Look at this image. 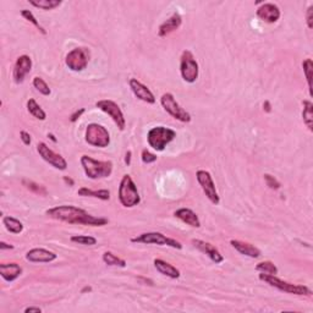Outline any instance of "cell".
Wrapping results in <instances>:
<instances>
[{
  "label": "cell",
  "instance_id": "cell-25",
  "mask_svg": "<svg viewBox=\"0 0 313 313\" xmlns=\"http://www.w3.org/2000/svg\"><path fill=\"white\" fill-rule=\"evenodd\" d=\"M302 120L303 124L308 128V130L313 131V104L311 100H303L302 102Z\"/></svg>",
  "mask_w": 313,
  "mask_h": 313
},
{
  "label": "cell",
  "instance_id": "cell-35",
  "mask_svg": "<svg viewBox=\"0 0 313 313\" xmlns=\"http://www.w3.org/2000/svg\"><path fill=\"white\" fill-rule=\"evenodd\" d=\"M70 240L79 245H84V246H93V245L97 244V239L93 236H88V235H74Z\"/></svg>",
  "mask_w": 313,
  "mask_h": 313
},
{
  "label": "cell",
  "instance_id": "cell-5",
  "mask_svg": "<svg viewBox=\"0 0 313 313\" xmlns=\"http://www.w3.org/2000/svg\"><path fill=\"white\" fill-rule=\"evenodd\" d=\"M260 280H262V281H264V283L269 284L270 286L278 289V290L284 291V293L294 294V295H298V296H311L312 295V291H311V289L307 288L306 285H296V284L288 283V281H285V280L279 279L277 275H269V274H264V273H261Z\"/></svg>",
  "mask_w": 313,
  "mask_h": 313
},
{
  "label": "cell",
  "instance_id": "cell-7",
  "mask_svg": "<svg viewBox=\"0 0 313 313\" xmlns=\"http://www.w3.org/2000/svg\"><path fill=\"white\" fill-rule=\"evenodd\" d=\"M180 74L181 77L187 83H194L197 81L199 75L198 63L195 59L194 54L190 50H183L180 58Z\"/></svg>",
  "mask_w": 313,
  "mask_h": 313
},
{
  "label": "cell",
  "instance_id": "cell-9",
  "mask_svg": "<svg viewBox=\"0 0 313 313\" xmlns=\"http://www.w3.org/2000/svg\"><path fill=\"white\" fill-rule=\"evenodd\" d=\"M89 59H91V53H89L88 48L80 47V48H75L67 53L66 58H65V64L71 71L80 72L86 69L89 63Z\"/></svg>",
  "mask_w": 313,
  "mask_h": 313
},
{
  "label": "cell",
  "instance_id": "cell-28",
  "mask_svg": "<svg viewBox=\"0 0 313 313\" xmlns=\"http://www.w3.org/2000/svg\"><path fill=\"white\" fill-rule=\"evenodd\" d=\"M28 3L34 8L42 9V10H53L63 4L61 0H28Z\"/></svg>",
  "mask_w": 313,
  "mask_h": 313
},
{
  "label": "cell",
  "instance_id": "cell-3",
  "mask_svg": "<svg viewBox=\"0 0 313 313\" xmlns=\"http://www.w3.org/2000/svg\"><path fill=\"white\" fill-rule=\"evenodd\" d=\"M119 201L125 208H132L141 203L140 192L130 175L122 176L119 185Z\"/></svg>",
  "mask_w": 313,
  "mask_h": 313
},
{
  "label": "cell",
  "instance_id": "cell-10",
  "mask_svg": "<svg viewBox=\"0 0 313 313\" xmlns=\"http://www.w3.org/2000/svg\"><path fill=\"white\" fill-rule=\"evenodd\" d=\"M161 104L164 108L169 115L174 117V119L179 120L181 122H190L191 121V115L190 113L186 112L178 102H176L175 97L171 93H164L161 98Z\"/></svg>",
  "mask_w": 313,
  "mask_h": 313
},
{
  "label": "cell",
  "instance_id": "cell-1",
  "mask_svg": "<svg viewBox=\"0 0 313 313\" xmlns=\"http://www.w3.org/2000/svg\"><path fill=\"white\" fill-rule=\"evenodd\" d=\"M47 215L59 222L69 223V224L88 225V227H103L108 224V219L103 216H95L84 209L75 206H58L48 209Z\"/></svg>",
  "mask_w": 313,
  "mask_h": 313
},
{
  "label": "cell",
  "instance_id": "cell-2",
  "mask_svg": "<svg viewBox=\"0 0 313 313\" xmlns=\"http://www.w3.org/2000/svg\"><path fill=\"white\" fill-rule=\"evenodd\" d=\"M81 165L84 174L88 179L97 180V179L109 178L113 173V163L110 161H97L89 155H82Z\"/></svg>",
  "mask_w": 313,
  "mask_h": 313
},
{
  "label": "cell",
  "instance_id": "cell-44",
  "mask_svg": "<svg viewBox=\"0 0 313 313\" xmlns=\"http://www.w3.org/2000/svg\"><path fill=\"white\" fill-rule=\"evenodd\" d=\"M131 157H132V153H131V150H128V153L125 155V163L128 164V165L131 164Z\"/></svg>",
  "mask_w": 313,
  "mask_h": 313
},
{
  "label": "cell",
  "instance_id": "cell-15",
  "mask_svg": "<svg viewBox=\"0 0 313 313\" xmlns=\"http://www.w3.org/2000/svg\"><path fill=\"white\" fill-rule=\"evenodd\" d=\"M256 15H257V17L260 18V20H262L263 22L274 23L279 20L280 16H281V13H280V9L278 8L275 4L263 3L262 5L257 8Z\"/></svg>",
  "mask_w": 313,
  "mask_h": 313
},
{
  "label": "cell",
  "instance_id": "cell-40",
  "mask_svg": "<svg viewBox=\"0 0 313 313\" xmlns=\"http://www.w3.org/2000/svg\"><path fill=\"white\" fill-rule=\"evenodd\" d=\"M84 112H86V110H84V108H81V109L76 110V112H75L74 114H72L71 116H70V121H71V122H76L77 120H79L80 117H81V115L83 114Z\"/></svg>",
  "mask_w": 313,
  "mask_h": 313
},
{
  "label": "cell",
  "instance_id": "cell-37",
  "mask_svg": "<svg viewBox=\"0 0 313 313\" xmlns=\"http://www.w3.org/2000/svg\"><path fill=\"white\" fill-rule=\"evenodd\" d=\"M141 158H142V162L145 164H150L157 161V155L150 153L148 149H143L142 154H141Z\"/></svg>",
  "mask_w": 313,
  "mask_h": 313
},
{
  "label": "cell",
  "instance_id": "cell-43",
  "mask_svg": "<svg viewBox=\"0 0 313 313\" xmlns=\"http://www.w3.org/2000/svg\"><path fill=\"white\" fill-rule=\"evenodd\" d=\"M13 248H14L13 245H9L4 241L0 242V249H1V251H3V249H13Z\"/></svg>",
  "mask_w": 313,
  "mask_h": 313
},
{
  "label": "cell",
  "instance_id": "cell-23",
  "mask_svg": "<svg viewBox=\"0 0 313 313\" xmlns=\"http://www.w3.org/2000/svg\"><path fill=\"white\" fill-rule=\"evenodd\" d=\"M154 267L157 268V270L161 274L165 275V277L170 278V279H178V278H180V270L174 267L173 264H170V263L165 262V261L157 258V260H154Z\"/></svg>",
  "mask_w": 313,
  "mask_h": 313
},
{
  "label": "cell",
  "instance_id": "cell-12",
  "mask_svg": "<svg viewBox=\"0 0 313 313\" xmlns=\"http://www.w3.org/2000/svg\"><path fill=\"white\" fill-rule=\"evenodd\" d=\"M196 179L202 190H203L204 195L207 196V198L215 206L220 203V197H219L218 191H216L215 183H214L211 173L207 170H198L196 173Z\"/></svg>",
  "mask_w": 313,
  "mask_h": 313
},
{
  "label": "cell",
  "instance_id": "cell-46",
  "mask_svg": "<svg viewBox=\"0 0 313 313\" xmlns=\"http://www.w3.org/2000/svg\"><path fill=\"white\" fill-rule=\"evenodd\" d=\"M91 291H92L91 286H84V288L81 290V293L84 294V293H91Z\"/></svg>",
  "mask_w": 313,
  "mask_h": 313
},
{
  "label": "cell",
  "instance_id": "cell-27",
  "mask_svg": "<svg viewBox=\"0 0 313 313\" xmlns=\"http://www.w3.org/2000/svg\"><path fill=\"white\" fill-rule=\"evenodd\" d=\"M3 224L6 228V230L13 234H20L23 230V224L18 220V219L14 218V216H4Z\"/></svg>",
  "mask_w": 313,
  "mask_h": 313
},
{
  "label": "cell",
  "instance_id": "cell-38",
  "mask_svg": "<svg viewBox=\"0 0 313 313\" xmlns=\"http://www.w3.org/2000/svg\"><path fill=\"white\" fill-rule=\"evenodd\" d=\"M306 21H307L308 28L313 27V5H310L307 9V13H306Z\"/></svg>",
  "mask_w": 313,
  "mask_h": 313
},
{
  "label": "cell",
  "instance_id": "cell-45",
  "mask_svg": "<svg viewBox=\"0 0 313 313\" xmlns=\"http://www.w3.org/2000/svg\"><path fill=\"white\" fill-rule=\"evenodd\" d=\"M63 180H64V182L66 183V185H69V186L75 185V181L72 180L71 178H69V176H64V178H63Z\"/></svg>",
  "mask_w": 313,
  "mask_h": 313
},
{
  "label": "cell",
  "instance_id": "cell-24",
  "mask_svg": "<svg viewBox=\"0 0 313 313\" xmlns=\"http://www.w3.org/2000/svg\"><path fill=\"white\" fill-rule=\"evenodd\" d=\"M77 195L82 197H93V198L102 199V201H109L110 199V192L109 190H98V191H95V190L87 189V187H81L77 191Z\"/></svg>",
  "mask_w": 313,
  "mask_h": 313
},
{
  "label": "cell",
  "instance_id": "cell-42",
  "mask_svg": "<svg viewBox=\"0 0 313 313\" xmlns=\"http://www.w3.org/2000/svg\"><path fill=\"white\" fill-rule=\"evenodd\" d=\"M263 110H264L265 113L272 112V105H270L269 100H265V102L263 103Z\"/></svg>",
  "mask_w": 313,
  "mask_h": 313
},
{
  "label": "cell",
  "instance_id": "cell-17",
  "mask_svg": "<svg viewBox=\"0 0 313 313\" xmlns=\"http://www.w3.org/2000/svg\"><path fill=\"white\" fill-rule=\"evenodd\" d=\"M192 244H194V246L196 247V248H198L201 252H203L204 255L208 256L209 260L215 263V264H220V263L224 262V257H223L222 253L219 252L215 246H213V245L209 244V242L194 239L192 240Z\"/></svg>",
  "mask_w": 313,
  "mask_h": 313
},
{
  "label": "cell",
  "instance_id": "cell-33",
  "mask_svg": "<svg viewBox=\"0 0 313 313\" xmlns=\"http://www.w3.org/2000/svg\"><path fill=\"white\" fill-rule=\"evenodd\" d=\"M21 16H22V17L25 18V20H27L28 22L32 23V25H33L34 27H36L42 34H47V31L44 30L43 26H42L41 23H39L38 21H37V18L34 17V15L32 13H31L30 10H22V11H21Z\"/></svg>",
  "mask_w": 313,
  "mask_h": 313
},
{
  "label": "cell",
  "instance_id": "cell-16",
  "mask_svg": "<svg viewBox=\"0 0 313 313\" xmlns=\"http://www.w3.org/2000/svg\"><path fill=\"white\" fill-rule=\"evenodd\" d=\"M129 84H130V88L131 91H132V93L138 99L145 103H148V104H154V95H153L152 91H150L146 84H143L142 82H140L136 79H131L130 81H129Z\"/></svg>",
  "mask_w": 313,
  "mask_h": 313
},
{
  "label": "cell",
  "instance_id": "cell-30",
  "mask_svg": "<svg viewBox=\"0 0 313 313\" xmlns=\"http://www.w3.org/2000/svg\"><path fill=\"white\" fill-rule=\"evenodd\" d=\"M303 74H305L306 81L308 84V92L310 96H312V72H313V61L312 59H305L302 63Z\"/></svg>",
  "mask_w": 313,
  "mask_h": 313
},
{
  "label": "cell",
  "instance_id": "cell-4",
  "mask_svg": "<svg viewBox=\"0 0 313 313\" xmlns=\"http://www.w3.org/2000/svg\"><path fill=\"white\" fill-rule=\"evenodd\" d=\"M176 137V132L173 129L165 126H155L147 133V142L149 147L157 152H163L166 146Z\"/></svg>",
  "mask_w": 313,
  "mask_h": 313
},
{
  "label": "cell",
  "instance_id": "cell-34",
  "mask_svg": "<svg viewBox=\"0 0 313 313\" xmlns=\"http://www.w3.org/2000/svg\"><path fill=\"white\" fill-rule=\"evenodd\" d=\"M32 83H33V87L37 89V91L39 92V93H41V95L49 96L51 93V91H50V88H49L48 83H47V82L44 81V80L42 79V77H38V76L34 77L33 82H32Z\"/></svg>",
  "mask_w": 313,
  "mask_h": 313
},
{
  "label": "cell",
  "instance_id": "cell-36",
  "mask_svg": "<svg viewBox=\"0 0 313 313\" xmlns=\"http://www.w3.org/2000/svg\"><path fill=\"white\" fill-rule=\"evenodd\" d=\"M263 176H264V181L269 189H272V190H279L280 189V186L281 185H280V182L274 178V176H272L270 174H264Z\"/></svg>",
  "mask_w": 313,
  "mask_h": 313
},
{
  "label": "cell",
  "instance_id": "cell-26",
  "mask_svg": "<svg viewBox=\"0 0 313 313\" xmlns=\"http://www.w3.org/2000/svg\"><path fill=\"white\" fill-rule=\"evenodd\" d=\"M27 110L32 116L41 120V121H44V120L47 119V113L42 109L41 105H39L33 98H30V99L27 100Z\"/></svg>",
  "mask_w": 313,
  "mask_h": 313
},
{
  "label": "cell",
  "instance_id": "cell-29",
  "mask_svg": "<svg viewBox=\"0 0 313 313\" xmlns=\"http://www.w3.org/2000/svg\"><path fill=\"white\" fill-rule=\"evenodd\" d=\"M102 258H103V262H104L107 265H110V267H121V268L126 267V262H125V260L117 257V256H115L114 253L110 252V251H107V252L103 253Z\"/></svg>",
  "mask_w": 313,
  "mask_h": 313
},
{
  "label": "cell",
  "instance_id": "cell-47",
  "mask_svg": "<svg viewBox=\"0 0 313 313\" xmlns=\"http://www.w3.org/2000/svg\"><path fill=\"white\" fill-rule=\"evenodd\" d=\"M48 137H49V138H50V140H51V141H53V142H54V143H56V142H58V140H56V138H55V136H54V135H53V133H48Z\"/></svg>",
  "mask_w": 313,
  "mask_h": 313
},
{
  "label": "cell",
  "instance_id": "cell-14",
  "mask_svg": "<svg viewBox=\"0 0 313 313\" xmlns=\"http://www.w3.org/2000/svg\"><path fill=\"white\" fill-rule=\"evenodd\" d=\"M31 70H32V59L28 55L18 56L15 63V66H14V81L17 84L22 83L26 76L31 72Z\"/></svg>",
  "mask_w": 313,
  "mask_h": 313
},
{
  "label": "cell",
  "instance_id": "cell-18",
  "mask_svg": "<svg viewBox=\"0 0 313 313\" xmlns=\"http://www.w3.org/2000/svg\"><path fill=\"white\" fill-rule=\"evenodd\" d=\"M58 258V255L46 248H32L26 253V260L32 263H50Z\"/></svg>",
  "mask_w": 313,
  "mask_h": 313
},
{
  "label": "cell",
  "instance_id": "cell-41",
  "mask_svg": "<svg viewBox=\"0 0 313 313\" xmlns=\"http://www.w3.org/2000/svg\"><path fill=\"white\" fill-rule=\"evenodd\" d=\"M30 312H37V313H41V312H42V308H39V307H33V306H31V307L25 308V313H30Z\"/></svg>",
  "mask_w": 313,
  "mask_h": 313
},
{
  "label": "cell",
  "instance_id": "cell-6",
  "mask_svg": "<svg viewBox=\"0 0 313 313\" xmlns=\"http://www.w3.org/2000/svg\"><path fill=\"white\" fill-rule=\"evenodd\" d=\"M84 140L93 147L105 148L110 145V133L103 125L92 122L87 126Z\"/></svg>",
  "mask_w": 313,
  "mask_h": 313
},
{
  "label": "cell",
  "instance_id": "cell-31",
  "mask_svg": "<svg viewBox=\"0 0 313 313\" xmlns=\"http://www.w3.org/2000/svg\"><path fill=\"white\" fill-rule=\"evenodd\" d=\"M22 185L25 186L26 189L30 190L31 192H33V194L39 195V196H46V195L48 194V191H47V189L44 187L43 185H39V183L34 182V181L26 180V179H23Z\"/></svg>",
  "mask_w": 313,
  "mask_h": 313
},
{
  "label": "cell",
  "instance_id": "cell-13",
  "mask_svg": "<svg viewBox=\"0 0 313 313\" xmlns=\"http://www.w3.org/2000/svg\"><path fill=\"white\" fill-rule=\"evenodd\" d=\"M37 152L39 153L42 159L46 161L48 164H50L53 168L58 169V170H66L67 169L66 159L63 155L58 154L53 149H50L44 142H39L37 145Z\"/></svg>",
  "mask_w": 313,
  "mask_h": 313
},
{
  "label": "cell",
  "instance_id": "cell-19",
  "mask_svg": "<svg viewBox=\"0 0 313 313\" xmlns=\"http://www.w3.org/2000/svg\"><path fill=\"white\" fill-rule=\"evenodd\" d=\"M182 23V17L180 16V14L175 13L168 18V20L164 21L158 28V36L159 37H166L168 34L173 33L174 31L179 30Z\"/></svg>",
  "mask_w": 313,
  "mask_h": 313
},
{
  "label": "cell",
  "instance_id": "cell-22",
  "mask_svg": "<svg viewBox=\"0 0 313 313\" xmlns=\"http://www.w3.org/2000/svg\"><path fill=\"white\" fill-rule=\"evenodd\" d=\"M22 274V268L17 263H3L0 264V275L4 280L11 283Z\"/></svg>",
  "mask_w": 313,
  "mask_h": 313
},
{
  "label": "cell",
  "instance_id": "cell-39",
  "mask_svg": "<svg viewBox=\"0 0 313 313\" xmlns=\"http://www.w3.org/2000/svg\"><path fill=\"white\" fill-rule=\"evenodd\" d=\"M20 138L21 141L23 142L25 146H30L31 145V135L27 132V131H21L20 132Z\"/></svg>",
  "mask_w": 313,
  "mask_h": 313
},
{
  "label": "cell",
  "instance_id": "cell-20",
  "mask_svg": "<svg viewBox=\"0 0 313 313\" xmlns=\"http://www.w3.org/2000/svg\"><path fill=\"white\" fill-rule=\"evenodd\" d=\"M230 245L236 249L237 252L244 256H247V257L249 258H258L261 256L260 248H257V247L253 246V245L248 244V242L240 241V240H231Z\"/></svg>",
  "mask_w": 313,
  "mask_h": 313
},
{
  "label": "cell",
  "instance_id": "cell-11",
  "mask_svg": "<svg viewBox=\"0 0 313 313\" xmlns=\"http://www.w3.org/2000/svg\"><path fill=\"white\" fill-rule=\"evenodd\" d=\"M96 107L102 110V112H104L105 114L109 115L113 119V121L115 122V125L119 128L120 131L125 130V128H126V120H125L124 113H122L121 108L117 105V103L110 99H102L96 103Z\"/></svg>",
  "mask_w": 313,
  "mask_h": 313
},
{
  "label": "cell",
  "instance_id": "cell-21",
  "mask_svg": "<svg viewBox=\"0 0 313 313\" xmlns=\"http://www.w3.org/2000/svg\"><path fill=\"white\" fill-rule=\"evenodd\" d=\"M174 215H175L178 219H180L181 222H183L185 224L190 225V227L192 228L201 227V220H199L198 215H197L192 209L180 208L178 209V211H175Z\"/></svg>",
  "mask_w": 313,
  "mask_h": 313
},
{
  "label": "cell",
  "instance_id": "cell-8",
  "mask_svg": "<svg viewBox=\"0 0 313 313\" xmlns=\"http://www.w3.org/2000/svg\"><path fill=\"white\" fill-rule=\"evenodd\" d=\"M131 241L137 242V244H145V245L153 244V245H158V246H169L176 249L182 248V245H181V242H179L178 240L166 237L165 235L158 231L143 232V234L138 235V236L132 237Z\"/></svg>",
  "mask_w": 313,
  "mask_h": 313
},
{
  "label": "cell",
  "instance_id": "cell-32",
  "mask_svg": "<svg viewBox=\"0 0 313 313\" xmlns=\"http://www.w3.org/2000/svg\"><path fill=\"white\" fill-rule=\"evenodd\" d=\"M256 270H258L260 273H264V274H269V275L278 274L277 265H275L273 262H270V261H263V262H260L257 265H256Z\"/></svg>",
  "mask_w": 313,
  "mask_h": 313
}]
</instances>
